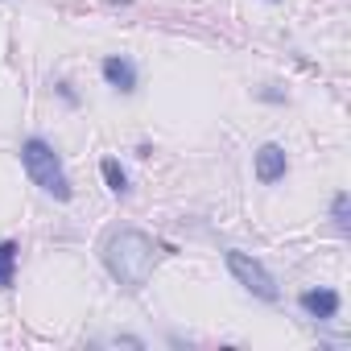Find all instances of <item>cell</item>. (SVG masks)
Segmentation results:
<instances>
[{
  "instance_id": "cell-6",
  "label": "cell",
  "mask_w": 351,
  "mask_h": 351,
  "mask_svg": "<svg viewBox=\"0 0 351 351\" xmlns=\"http://www.w3.org/2000/svg\"><path fill=\"white\" fill-rule=\"evenodd\" d=\"M298 306H302L314 322H330V318L339 314V293H335V289H306V293L298 298Z\"/></svg>"
},
{
  "instance_id": "cell-3",
  "label": "cell",
  "mask_w": 351,
  "mask_h": 351,
  "mask_svg": "<svg viewBox=\"0 0 351 351\" xmlns=\"http://www.w3.org/2000/svg\"><path fill=\"white\" fill-rule=\"evenodd\" d=\"M228 269H232V277H236L252 298H261V302H277V298H281V289H277L273 273H269L261 261H252L248 252L232 248V252H228Z\"/></svg>"
},
{
  "instance_id": "cell-9",
  "label": "cell",
  "mask_w": 351,
  "mask_h": 351,
  "mask_svg": "<svg viewBox=\"0 0 351 351\" xmlns=\"http://www.w3.org/2000/svg\"><path fill=\"white\" fill-rule=\"evenodd\" d=\"M99 169H104V182H108V191H112V195H128V178H124V169H120V161H116V157H108Z\"/></svg>"
},
{
  "instance_id": "cell-8",
  "label": "cell",
  "mask_w": 351,
  "mask_h": 351,
  "mask_svg": "<svg viewBox=\"0 0 351 351\" xmlns=\"http://www.w3.org/2000/svg\"><path fill=\"white\" fill-rule=\"evenodd\" d=\"M330 219H335L339 236H347V232H351V195H347V191H339V195H335V203H330Z\"/></svg>"
},
{
  "instance_id": "cell-11",
  "label": "cell",
  "mask_w": 351,
  "mask_h": 351,
  "mask_svg": "<svg viewBox=\"0 0 351 351\" xmlns=\"http://www.w3.org/2000/svg\"><path fill=\"white\" fill-rule=\"evenodd\" d=\"M120 5H128V0H120Z\"/></svg>"
},
{
  "instance_id": "cell-1",
  "label": "cell",
  "mask_w": 351,
  "mask_h": 351,
  "mask_svg": "<svg viewBox=\"0 0 351 351\" xmlns=\"http://www.w3.org/2000/svg\"><path fill=\"white\" fill-rule=\"evenodd\" d=\"M153 261H157V244L136 228H120L104 244V269L124 289H141L153 273Z\"/></svg>"
},
{
  "instance_id": "cell-2",
  "label": "cell",
  "mask_w": 351,
  "mask_h": 351,
  "mask_svg": "<svg viewBox=\"0 0 351 351\" xmlns=\"http://www.w3.org/2000/svg\"><path fill=\"white\" fill-rule=\"evenodd\" d=\"M21 165H25V173L34 178V186H42V191L54 195L58 203H66V199L75 195L66 169H62V157H58L42 136H29V141L21 145Z\"/></svg>"
},
{
  "instance_id": "cell-5",
  "label": "cell",
  "mask_w": 351,
  "mask_h": 351,
  "mask_svg": "<svg viewBox=\"0 0 351 351\" xmlns=\"http://www.w3.org/2000/svg\"><path fill=\"white\" fill-rule=\"evenodd\" d=\"M99 71H104L108 87H116L120 95H132V91H136V66H132L128 58H120V54H108Z\"/></svg>"
},
{
  "instance_id": "cell-10",
  "label": "cell",
  "mask_w": 351,
  "mask_h": 351,
  "mask_svg": "<svg viewBox=\"0 0 351 351\" xmlns=\"http://www.w3.org/2000/svg\"><path fill=\"white\" fill-rule=\"evenodd\" d=\"M261 99H269V104H285V95H281V91H273V87H265V91H261Z\"/></svg>"
},
{
  "instance_id": "cell-7",
  "label": "cell",
  "mask_w": 351,
  "mask_h": 351,
  "mask_svg": "<svg viewBox=\"0 0 351 351\" xmlns=\"http://www.w3.org/2000/svg\"><path fill=\"white\" fill-rule=\"evenodd\" d=\"M21 256V244L17 240H5L0 244V289H13V265Z\"/></svg>"
},
{
  "instance_id": "cell-4",
  "label": "cell",
  "mask_w": 351,
  "mask_h": 351,
  "mask_svg": "<svg viewBox=\"0 0 351 351\" xmlns=\"http://www.w3.org/2000/svg\"><path fill=\"white\" fill-rule=\"evenodd\" d=\"M285 169H289V157H285V149L281 145H261L256 149V178L265 182V186H273V182H281L285 178Z\"/></svg>"
}]
</instances>
